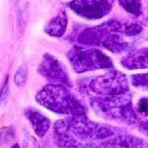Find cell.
Returning <instances> with one entry per match:
<instances>
[{
	"label": "cell",
	"instance_id": "cell-20",
	"mask_svg": "<svg viewBox=\"0 0 148 148\" xmlns=\"http://www.w3.org/2000/svg\"><path fill=\"white\" fill-rule=\"evenodd\" d=\"M7 95H8V77L6 78L5 82H4L3 86H2V91H1V102L2 104L5 101V99L7 98Z\"/></svg>",
	"mask_w": 148,
	"mask_h": 148
},
{
	"label": "cell",
	"instance_id": "cell-9",
	"mask_svg": "<svg viewBox=\"0 0 148 148\" xmlns=\"http://www.w3.org/2000/svg\"><path fill=\"white\" fill-rule=\"evenodd\" d=\"M97 148H148V141L135 135L116 133L101 141Z\"/></svg>",
	"mask_w": 148,
	"mask_h": 148
},
{
	"label": "cell",
	"instance_id": "cell-16",
	"mask_svg": "<svg viewBox=\"0 0 148 148\" xmlns=\"http://www.w3.org/2000/svg\"><path fill=\"white\" fill-rule=\"evenodd\" d=\"M23 148H42L34 136L26 132L23 138Z\"/></svg>",
	"mask_w": 148,
	"mask_h": 148
},
{
	"label": "cell",
	"instance_id": "cell-19",
	"mask_svg": "<svg viewBox=\"0 0 148 148\" xmlns=\"http://www.w3.org/2000/svg\"><path fill=\"white\" fill-rule=\"evenodd\" d=\"M137 127L148 138V121H139L137 123Z\"/></svg>",
	"mask_w": 148,
	"mask_h": 148
},
{
	"label": "cell",
	"instance_id": "cell-14",
	"mask_svg": "<svg viewBox=\"0 0 148 148\" xmlns=\"http://www.w3.org/2000/svg\"><path fill=\"white\" fill-rule=\"evenodd\" d=\"M131 83L134 87L148 90V73L134 74L130 77Z\"/></svg>",
	"mask_w": 148,
	"mask_h": 148
},
{
	"label": "cell",
	"instance_id": "cell-15",
	"mask_svg": "<svg viewBox=\"0 0 148 148\" xmlns=\"http://www.w3.org/2000/svg\"><path fill=\"white\" fill-rule=\"evenodd\" d=\"M27 77H28L27 67H26V65L22 64L18 68V70L16 71L15 76H14V82L19 87H22V86L25 85L26 81H27Z\"/></svg>",
	"mask_w": 148,
	"mask_h": 148
},
{
	"label": "cell",
	"instance_id": "cell-11",
	"mask_svg": "<svg viewBox=\"0 0 148 148\" xmlns=\"http://www.w3.org/2000/svg\"><path fill=\"white\" fill-rule=\"evenodd\" d=\"M121 63L123 67L130 70L148 68V47L130 52L121 59Z\"/></svg>",
	"mask_w": 148,
	"mask_h": 148
},
{
	"label": "cell",
	"instance_id": "cell-1",
	"mask_svg": "<svg viewBox=\"0 0 148 148\" xmlns=\"http://www.w3.org/2000/svg\"><path fill=\"white\" fill-rule=\"evenodd\" d=\"M113 125L94 123L84 116H69L54 123L53 138L59 148H97L100 142L120 133Z\"/></svg>",
	"mask_w": 148,
	"mask_h": 148
},
{
	"label": "cell",
	"instance_id": "cell-7",
	"mask_svg": "<svg viewBox=\"0 0 148 148\" xmlns=\"http://www.w3.org/2000/svg\"><path fill=\"white\" fill-rule=\"evenodd\" d=\"M113 4L114 0H73L68 6L81 17L96 20L110 13Z\"/></svg>",
	"mask_w": 148,
	"mask_h": 148
},
{
	"label": "cell",
	"instance_id": "cell-17",
	"mask_svg": "<svg viewBox=\"0 0 148 148\" xmlns=\"http://www.w3.org/2000/svg\"><path fill=\"white\" fill-rule=\"evenodd\" d=\"M137 113L143 116H148V98L143 97L138 101L136 106Z\"/></svg>",
	"mask_w": 148,
	"mask_h": 148
},
{
	"label": "cell",
	"instance_id": "cell-6",
	"mask_svg": "<svg viewBox=\"0 0 148 148\" xmlns=\"http://www.w3.org/2000/svg\"><path fill=\"white\" fill-rule=\"evenodd\" d=\"M88 88L96 96H111L130 92L127 78L120 71H110L94 77Z\"/></svg>",
	"mask_w": 148,
	"mask_h": 148
},
{
	"label": "cell",
	"instance_id": "cell-4",
	"mask_svg": "<svg viewBox=\"0 0 148 148\" xmlns=\"http://www.w3.org/2000/svg\"><path fill=\"white\" fill-rule=\"evenodd\" d=\"M92 107L102 116L119 121L137 125L138 116L134 111L130 92L111 96H96L91 99Z\"/></svg>",
	"mask_w": 148,
	"mask_h": 148
},
{
	"label": "cell",
	"instance_id": "cell-13",
	"mask_svg": "<svg viewBox=\"0 0 148 148\" xmlns=\"http://www.w3.org/2000/svg\"><path fill=\"white\" fill-rule=\"evenodd\" d=\"M120 5L123 9L134 16L141 14V0H119Z\"/></svg>",
	"mask_w": 148,
	"mask_h": 148
},
{
	"label": "cell",
	"instance_id": "cell-2",
	"mask_svg": "<svg viewBox=\"0 0 148 148\" xmlns=\"http://www.w3.org/2000/svg\"><path fill=\"white\" fill-rule=\"evenodd\" d=\"M141 31L142 28L138 24L110 20L97 27L86 29L80 34L78 40L84 45L102 46L119 53L128 51L131 47L128 39L139 35Z\"/></svg>",
	"mask_w": 148,
	"mask_h": 148
},
{
	"label": "cell",
	"instance_id": "cell-12",
	"mask_svg": "<svg viewBox=\"0 0 148 148\" xmlns=\"http://www.w3.org/2000/svg\"><path fill=\"white\" fill-rule=\"evenodd\" d=\"M67 28V16L64 11H60L45 27L47 34L51 37H61Z\"/></svg>",
	"mask_w": 148,
	"mask_h": 148
},
{
	"label": "cell",
	"instance_id": "cell-18",
	"mask_svg": "<svg viewBox=\"0 0 148 148\" xmlns=\"http://www.w3.org/2000/svg\"><path fill=\"white\" fill-rule=\"evenodd\" d=\"M14 130L12 127H4L2 128V131H1V139H2V142H6V143H9L10 141H12L14 138Z\"/></svg>",
	"mask_w": 148,
	"mask_h": 148
},
{
	"label": "cell",
	"instance_id": "cell-10",
	"mask_svg": "<svg viewBox=\"0 0 148 148\" xmlns=\"http://www.w3.org/2000/svg\"><path fill=\"white\" fill-rule=\"evenodd\" d=\"M25 116L31 123L33 130L39 137H44L51 127V121L40 112L34 108H28L25 111Z\"/></svg>",
	"mask_w": 148,
	"mask_h": 148
},
{
	"label": "cell",
	"instance_id": "cell-21",
	"mask_svg": "<svg viewBox=\"0 0 148 148\" xmlns=\"http://www.w3.org/2000/svg\"><path fill=\"white\" fill-rule=\"evenodd\" d=\"M12 148H21L20 145L18 144V143H16V144H14L13 146H12Z\"/></svg>",
	"mask_w": 148,
	"mask_h": 148
},
{
	"label": "cell",
	"instance_id": "cell-3",
	"mask_svg": "<svg viewBox=\"0 0 148 148\" xmlns=\"http://www.w3.org/2000/svg\"><path fill=\"white\" fill-rule=\"evenodd\" d=\"M40 105L49 111L65 116H84L86 109L65 85L47 84L36 95Z\"/></svg>",
	"mask_w": 148,
	"mask_h": 148
},
{
	"label": "cell",
	"instance_id": "cell-5",
	"mask_svg": "<svg viewBox=\"0 0 148 148\" xmlns=\"http://www.w3.org/2000/svg\"><path fill=\"white\" fill-rule=\"evenodd\" d=\"M69 62L77 73L113 67V61L99 49L74 46L67 52Z\"/></svg>",
	"mask_w": 148,
	"mask_h": 148
},
{
	"label": "cell",
	"instance_id": "cell-8",
	"mask_svg": "<svg viewBox=\"0 0 148 148\" xmlns=\"http://www.w3.org/2000/svg\"><path fill=\"white\" fill-rule=\"evenodd\" d=\"M40 75H42L47 79L58 82L59 84L65 86H70L68 74L62 64L59 62L54 56L47 53L42 57L40 61L39 68H38Z\"/></svg>",
	"mask_w": 148,
	"mask_h": 148
}]
</instances>
